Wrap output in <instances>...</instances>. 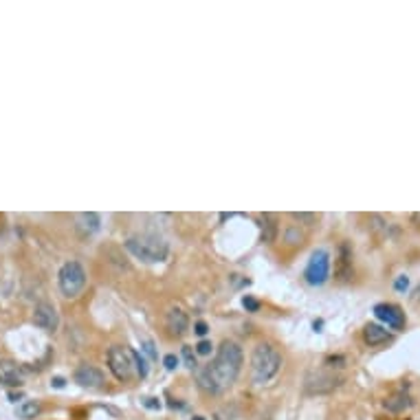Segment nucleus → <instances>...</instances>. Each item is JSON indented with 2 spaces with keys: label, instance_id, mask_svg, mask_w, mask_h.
I'll list each match as a JSON object with an SVG mask.
<instances>
[{
  "label": "nucleus",
  "instance_id": "f257e3e1",
  "mask_svg": "<svg viewBox=\"0 0 420 420\" xmlns=\"http://www.w3.org/2000/svg\"><path fill=\"white\" fill-rule=\"evenodd\" d=\"M245 354L236 341H222L216 359L203 370H198V387L207 394H220L231 387L242 370Z\"/></svg>",
  "mask_w": 420,
  "mask_h": 420
},
{
  "label": "nucleus",
  "instance_id": "f03ea898",
  "mask_svg": "<svg viewBox=\"0 0 420 420\" xmlns=\"http://www.w3.org/2000/svg\"><path fill=\"white\" fill-rule=\"evenodd\" d=\"M282 370V354L271 343H258L251 354V379L256 385L271 383Z\"/></svg>",
  "mask_w": 420,
  "mask_h": 420
},
{
  "label": "nucleus",
  "instance_id": "7ed1b4c3",
  "mask_svg": "<svg viewBox=\"0 0 420 420\" xmlns=\"http://www.w3.org/2000/svg\"><path fill=\"white\" fill-rule=\"evenodd\" d=\"M126 249L130 256H134L137 260H143L147 264H157L168 258L170 247L168 242L154 233H141V236H132L126 240Z\"/></svg>",
  "mask_w": 420,
  "mask_h": 420
},
{
  "label": "nucleus",
  "instance_id": "20e7f679",
  "mask_svg": "<svg viewBox=\"0 0 420 420\" xmlns=\"http://www.w3.org/2000/svg\"><path fill=\"white\" fill-rule=\"evenodd\" d=\"M57 287L64 297H78L86 287V271L78 260H68L57 271Z\"/></svg>",
  "mask_w": 420,
  "mask_h": 420
},
{
  "label": "nucleus",
  "instance_id": "39448f33",
  "mask_svg": "<svg viewBox=\"0 0 420 420\" xmlns=\"http://www.w3.org/2000/svg\"><path fill=\"white\" fill-rule=\"evenodd\" d=\"M304 277L310 287H321V284L328 282V277H330V253L326 249L312 251V256L306 264Z\"/></svg>",
  "mask_w": 420,
  "mask_h": 420
},
{
  "label": "nucleus",
  "instance_id": "423d86ee",
  "mask_svg": "<svg viewBox=\"0 0 420 420\" xmlns=\"http://www.w3.org/2000/svg\"><path fill=\"white\" fill-rule=\"evenodd\" d=\"M343 383V377L335 374L333 370H314L306 377L304 389L306 394H328Z\"/></svg>",
  "mask_w": 420,
  "mask_h": 420
},
{
  "label": "nucleus",
  "instance_id": "0eeeda50",
  "mask_svg": "<svg viewBox=\"0 0 420 420\" xmlns=\"http://www.w3.org/2000/svg\"><path fill=\"white\" fill-rule=\"evenodd\" d=\"M108 368L113 372V377L122 383H128L132 379V359L130 352H126L124 348L113 346L108 350Z\"/></svg>",
  "mask_w": 420,
  "mask_h": 420
},
{
  "label": "nucleus",
  "instance_id": "6e6552de",
  "mask_svg": "<svg viewBox=\"0 0 420 420\" xmlns=\"http://www.w3.org/2000/svg\"><path fill=\"white\" fill-rule=\"evenodd\" d=\"M374 317H377L385 328L389 330H403L405 324H407V319H405V312L400 306L396 304H377L374 306Z\"/></svg>",
  "mask_w": 420,
  "mask_h": 420
},
{
  "label": "nucleus",
  "instance_id": "1a4fd4ad",
  "mask_svg": "<svg viewBox=\"0 0 420 420\" xmlns=\"http://www.w3.org/2000/svg\"><path fill=\"white\" fill-rule=\"evenodd\" d=\"M73 379L84 389H99V387H103V383H106L103 372L97 370L95 365H80L78 370H75Z\"/></svg>",
  "mask_w": 420,
  "mask_h": 420
},
{
  "label": "nucleus",
  "instance_id": "9d476101",
  "mask_svg": "<svg viewBox=\"0 0 420 420\" xmlns=\"http://www.w3.org/2000/svg\"><path fill=\"white\" fill-rule=\"evenodd\" d=\"M34 324L40 330H47V333H55L57 326H59V314L55 310V306L51 304H38L34 308Z\"/></svg>",
  "mask_w": 420,
  "mask_h": 420
},
{
  "label": "nucleus",
  "instance_id": "9b49d317",
  "mask_svg": "<svg viewBox=\"0 0 420 420\" xmlns=\"http://www.w3.org/2000/svg\"><path fill=\"white\" fill-rule=\"evenodd\" d=\"M24 374L18 363L9 361V359H0V385L5 387H22Z\"/></svg>",
  "mask_w": 420,
  "mask_h": 420
},
{
  "label": "nucleus",
  "instance_id": "f8f14e48",
  "mask_svg": "<svg viewBox=\"0 0 420 420\" xmlns=\"http://www.w3.org/2000/svg\"><path fill=\"white\" fill-rule=\"evenodd\" d=\"M383 405H385V410L392 412V414L407 412V410L412 407V405H414V398H412V394H410V385H405V387L396 389V392H394L392 396L385 398Z\"/></svg>",
  "mask_w": 420,
  "mask_h": 420
},
{
  "label": "nucleus",
  "instance_id": "ddd939ff",
  "mask_svg": "<svg viewBox=\"0 0 420 420\" xmlns=\"http://www.w3.org/2000/svg\"><path fill=\"white\" fill-rule=\"evenodd\" d=\"M392 339H394L392 333H389V330L385 326H381V324H368L363 328V341L368 343L370 348L383 346V343H389Z\"/></svg>",
  "mask_w": 420,
  "mask_h": 420
},
{
  "label": "nucleus",
  "instance_id": "4468645a",
  "mask_svg": "<svg viewBox=\"0 0 420 420\" xmlns=\"http://www.w3.org/2000/svg\"><path fill=\"white\" fill-rule=\"evenodd\" d=\"M165 326H168V330L174 337H181V335L187 333L189 319H187V314L181 308H170L168 314H165Z\"/></svg>",
  "mask_w": 420,
  "mask_h": 420
},
{
  "label": "nucleus",
  "instance_id": "2eb2a0df",
  "mask_svg": "<svg viewBox=\"0 0 420 420\" xmlns=\"http://www.w3.org/2000/svg\"><path fill=\"white\" fill-rule=\"evenodd\" d=\"M99 224H101V218L99 214L95 212H86V214H78L75 216V229H78V233L82 238H88L99 231Z\"/></svg>",
  "mask_w": 420,
  "mask_h": 420
},
{
  "label": "nucleus",
  "instance_id": "dca6fc26",
  "mask_svg": "<svg viewBox=\"0 0 420 420\" xmlns=\"http://www.w3.org/2000/svg\"><path fill=\"white\" fill-rule=\"evenodd\" d=\"M260 220H262V242L271 245L273 240L277 238V231H280L277 218H275L273 214H262Z\"/></svg>",
  "mask_w": 420,
  "mask_h": 420
},
{
  "label": "nucleus",
  "instance_id": "f3484780",
  "mask_svg": "<svg viewBox=\"0 0 420 420\" xmlns=\"http://www.w3.org/2000/svg\"><path fill=\"white\" fill-rule=\"evenodd\" d=\"M337 264H339V275L343 277V280H348V275L352 273V251H350V247L343 242L341 245V249H339V260H337Z\"/></svg>",
  "mask_w": 420,
  "mask_h": 420
},
{
  "label": "nucleus",
  "instance_id": "a211bd4d",
  "mask_svg": "<svg viewBox=\"0 0 420 420\" xmlns=\"http://www.w3.org/2000/svg\"><path fill=\"white\" fill-rule=\"evenodd\" d=\"M40 412H42L40 400H22L16 407V416L22 418V420H34V418L40 416Z\"/></svg>",
  "mask_w": 420,
  "mask_h": 420
},
{
  "label": "nucleus",
  "instance_id": "6ab92c4d",
  "mask_svg": "<svg viewBox=\"0 0 420 420\" xmlns=\"http://www.w3.org/2000/svg\"><path fill=\"white\" fill-rule=\"evenodd\" d=\"M130 359H132V365H137L139 377L145 379V377H147V361H145V356H143L141 352H137V350H132V352H130Z\"/></svg>",
  "mask_w": 420,
  "mask_h": 420
},
{
  "label": "nucleus",
  "instance_id": "aec40b11",
  "mask_svg": "<svg viewBox=\"0 0 420 420\" xmlns=\"http://www.w3.org/2000/svg\"><path fill=\"white\" fill-rule=\"evenodd\" d=\"M183 359H185V363H187V368H189V370H196V368H198V363H196V354L191 352V348H189V346H185V348H183Z\"/></svg>",
  "mask_w": 420,
  "mask_h": 420
},
{
  "label": "nucleus",
  "instance_id": "412c9836",
  "mask_svg": "<svg viewBox=\"0 0 420 420\" xmlns=\"http://www.w3.org/2000/svg\"><path fill=\"white\" fill-rule=\"evenodd\" d=\"M212 341H207V339H203V341H198V346H196V354H201V356H207V354H212Z\"/></svg>",
  "mask_w": 420,
  "mask_h": 420
},
{
  "label": "nucleus",
  "instance_id": "4be33fe9",
  "mask_svg": "<svg viewBox=\"0 0 420 420\" xmlns=\"http://www.w3.org/2000/svg\"><path fill=\"white\" fill-rule=\"evenodd\" d=\"M242 306H245V308H247L249 312H258V310H260V302H258V299L249 297V295H247V297L242 299Z\"/></svg>",
  "mask_w": 420,
  "mask_h": 420
},
{
  "label": "nucleus",
  "instance_id": "5701e85b",
  "mask_svg": "<svg viewBox=\"0 0 420 420\" xmlns=\"http://www.w3.org/2000/svg\"><path fill=\"white\" fill-rule=\"evenodd\" d=\"M394 289L398 291V293H405L410 289V280H407V275H398L396 277V282H394Z\"/></svg>",
  "mask_w": 420,
  "mask_h": 420
},
{
  "label": "nucleus",
  "instance_id": "b1692460",
  "mask_svg": "<svg viewBox=\"0 0 420 420\" xmlns=\"http://www.w3.org/2000/svg\"><path fill=\"white\" fill-rule=\"evenodd\" d=\"M163 365H165V370H176L178 368V356L176 354H165V359H163Z\"/></svg>",
  "mask_w": 420,
  "mask_h": 420
},
{
  "label": "nucleus",
  "instance_id": "393cba45",
  "mask_svg": "<svg viewBox=\"0 0 420 420\" xmlns=\"http://www.w3.org/2000/svg\"><path fill=\"white\" fill-rule=\"evenodd\" d=\"M293 218L299 220V222H306V224H312L314 220H317V216H314V214H306V212H295Z\"/></svg>",
  "mask_w": 420,
  "mask_h": 420
},
{
  "label": "nucleus",
  "instance_id": "a878e982",
  "mask_svg": "<svg viewBox=\"0 0 420 420\" xmlns=\"http://www.w3.org/2000/svg\"><path fill=\"white\" fill-rule=\"evenodd\" d=\"M194 333H196L198 337H205L209 333V326L205 321H196V326H194Z\"/></svg>",
  "mask_w": 420,
  "mask_h": 420
},
{
  "label": "nucleus",
  "instance_id": "bb28decb",
  "mask_svg": "<svg viewBox=\"0 0 420 420\" xmlns=\"http://www.w3.org/2000/svg\"><path fill=\"white\" fill-rule=\"evenodd\" d=\"M143 350L147 352V356H150V359H157V350H154V343L150 341V339H147V341H143Z\"/></svg>",
  "mask_w": 420,
  "mask_h": 420
},
{
  "label": "nucleus",
  "instance_id": "cd10ccee",
  "mask_svg": "<svg viewBox=\"0 0 420 420\" xmlns=\"http://www.w3.org/2000/svg\"><path fill=\"white\" fill-rule=\"evenodd\" d=\"M145 407H150V410H161V403H157V398H145Z\"/></svg>",
  "mask_w": 420,
  "mask_h": 420
},
{
  "label": "nucleus",
  "instance_id": "c85d7f7f",
  "mask_svg": "<svg viewBox=\"0 0 420 420\" xmlns=\"http://www.w3.org/2000/svg\"><path fill=\"white\" fill-rule=\"evenodd\" d=\"M51 385H53V387H57V389H62V387L66 385V381H64L62 377H55V379L51 381Z\"/></svg>",
  "mask_w": 420,
  "mask_h": 420
},
{
  "label": "nucleus",
  "instance_id": "c756f323",
  "mask_svg": "<svg viewBox=\"0 0 420 420\" xmlns=\"http://www.w3.org/2000/svg\"><path fill=\"white\" fill-rule=\"evenodd\" d=\"M412 224L420 231V212H418V214H412Z\"/></svg>",
  "mask_w": 420,
  "mask_h": 420
},
{
  "label": "nucleus",
  "instance_id": "7c9ffc66",
  "mask_svg": "<svg viewBox=\"0 0 420 420\" xmlns=\"http://www.w3.org/2000/svg\"><path fill=\"white\" fill-rule=\"evenodd\" d=\"M20 398H22V392H18V394H16V392H9V400H11V403H18Z\"/></svg>",
  "mask_w": 420,
  "mask_h": 420
},
{
  "label": "nucleus",
  "instance_id": "2f4dec72",
  "mask_svg": "<svg viewBox=\"0 0 420 420\" xmlns=\"http://www.w3.org/2000/svg\"><path fill=\"white\" fill-rule=\"evenodd\" d=\"M191 420H205V418H203V416H194Z\"/></svg>",
  "mask_w": 420,
  "mask_h": 420
}]
</instances>
